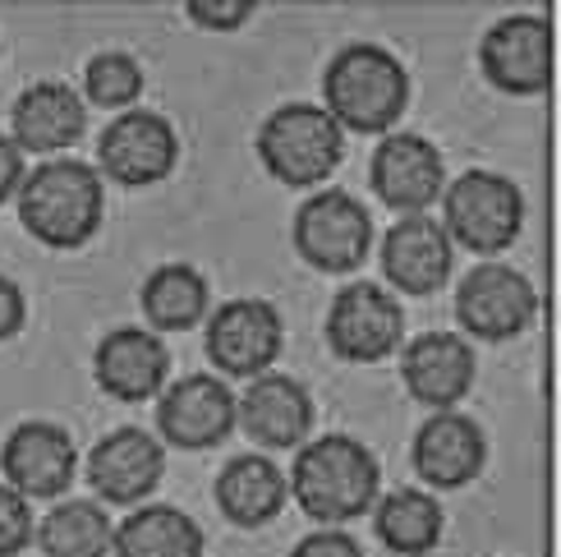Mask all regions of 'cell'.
Returning a JSON list of instances; mask_svg holds the SVG:
<instances>
[{
    "instance_id": "cell-1",
    "label": "cell",
    "mask_w": 561,
    "mask_h": 557,
    "mask_svg": "<svg viewBox=\"0 0 561 557\" xmlns=\"http://www.w3.org/2000/svg\"><path fill=\"white\" fill-rule=\"evenodd\" d=\"M286 489L309 521H318L322 530H341L373 512L382 493V466L359 437L322 433L295 452Z\"/></svg>"
},
{
    "instance_id": "cell-2",
    "label": "cell",
    "mask_w": 561,
    "mask_h": 557,
    "mask_svg": "<svg viewBox=\"0 0 561 557\" xmlns=\"http://www.w3.org/2000/svg\"><path fill=\"white\" fill-rule=\"evenodd\" d=\"M19 221L23 230L46 249H83L106 221V184L92 161L79 157H46L23 175L19 194Z\"/></svg>"
},
{
    "instance_id": "cell-3",
    "label": "cell",
    "mask_w": 561,
    "mask_h": 557,
    "mask_svg": "<svg viewBox=\"0 0 561 557\" xmlns=\"http://www.w3.org/2000/svg\"><path fill=\"white\" fill-rule=\"evenodd\" d=\"M410 106V69L378 42H350L322 69V111L341 134H391Z\"/></svg>"
},
{
    "instance_id": "cell-4",
    "label": "cell",
    "mask_w": 561,
    "mask_h": 557,
    "mask_svg": "<svg viewBox=\"0 0 561 557\" xmlns=\"http://www.w3.org/2000/svg\"><path fill=\"white\" fill-rule=\"evenodd\" d=\"M259 161L286 190H322L345 161V134L318 102H286L259 125Z\"/></svg>"
},
{
    "instance_id": "cell-5",
    "label": "cell",
    "mask_w": 561,
    "mask_h": 557,
    "mask_svg": "<svg viewBox=\"0 0 561 557\" xmlns=\"http://www.w3.org/2000/svg\"><path fill=\"white\" fill-rule=\"evenodd\" d=\"M442 230H447V240L456 249H470L483 263H493L525 230L520 184L483 167L447 180V190H442Z\"/></svg>"
},
{
    "instance_id": "cell-6",
    "label": "cell",
    "mask_w": 561,
    "mask_h": 557,
    "mask_svg": "<svg viewBox=\"0 0 561 557\" xmlns=\"http://www.w3.org/2000/svg\"><path fill=\"white\" fill-rule=\"evenodd\" d=\"M290 245L322 276H345L373 253V213L345 190H313L290 217Z\"/></svg>"
},
{
    "instance_id": "cell-7",
    "label": "cell",
    "mask_w": 561,
    "mask_h": 557,
    "mask_svg": "<svg viewBox=\"0 0 561 557\" xmlns=\"http://www.w3.org/2000/svg\"><path fill=\"white\" fill-rule=\"evenodd\" d=\"M280 351H286V318H280L272 299H259V295L226 299L203 322V355L213 360L217 378L253 383L272 374Z\"/></svg>"
},
{
    "instance_id": "cell-8",
    "label": "cell",
    "mask_w": 561,
    "mask_h": 557,
    "mask_svg": "<svg viewBox=\"0 0 561 557\" xmlns=\"http://www.w3.org/2000/svg\"><path fill=\"white\" fill-rule=\"evenodd\" d=\"M322 337L345 364H382L405 341V309L378 282H350L327 305Z\"/></svg>"
},
{
    "instance_id": "cell-9",
    "label": "cell",
    "mask_w": 561,
    "mask_h": 557,
    "mask_svg": "<svg viewBox=\"0 0 561 557\" xmlns=\"http://www.w3.org/2000/svg\"><path fill=\"white\" fill-rule=\"evenodd\" d=\"M368 184L396 217H428L447 190V161L428 134L391 129L368 157Z\"/></svg>"
},
{
    "instance_id": "cell-10",
    "label": "cell",
    "mask_w": 561,
    "mask_h": 557,
    "mask_svg": "<svg viewBox=\"0 0 561 557\" xmlns=\"http://www.w3.org/2000/svg\"><path fill=\"white\" fill-rule=\"evenodd\" d=\"M98 175L102 184H121V190H148V184L171 180L180 167V134L161 111H121L106 121L98 138Z\"/></svg>"
},
{
    "instance_id": "cell-11",
    "label": "cell",
    "mask_w": 561,
    "mask_h": 557,
    "mask_svg": "<svg viewBox=\"0 0 561 557\" xmlns=\"http://www.w3.org/2000/svg\"><path fill=\"white\" fill-rule=\"evenodd\" d=\"M539 318V291L506 263H479L456 286V322L465 341H511Z\"/></svg>"
},
{
    "instance_id": "cell-12",
    "label": "cell",
    "mask_w": 561,
    "mask_h": 557,
    "mask_svg": "<svg viewBox=\"0 0 561 557\" xmlns=\"http://www.w3.org/2000/svg\"><path fill=\"white\" fill-rule=\"evenodd\" d=\"M236 433V391L217 374L171 378L157 397V443L175 452H213Z\"/></svg>"
},
{
    "instance_id": "cell-13",
    "label": "cell",
    "mask_w": 561,
    "mask_h": 557,
    "mask_svg": "<svg viewBox=\"0 0 561 557\" xmlns=\"http://www.w3.org/2000/svg\"><path fill=\"white\" fill-rule=\"evenodd\" d=\"M0 475L23 502H60L75 489L79 447L56 420H23L0 443Z\"/></svg>"
},
{
    "instance_id": "cell-14",
    "label": "cell",
    "mask_w": 561,
    "mask_h": 557,
    "mask_svg": "<svg viewBox=\"0 0 561 557\" xmlns=\"http://www.w3.org/2000/svg\"><path fill=\"white\" fill-rule=\"evenodd\" d=\"M557 37L543 14H506L479 42V69L497 92L539 98L552 83Z\"/></svg>"
},
{
    "instance_id": "cell-15",
    "label": "cell",
    "mask_w": 561,
    "mask_h": 557,
    "mask_svg": "<svg viewBox=\"0 0 561 557\" xmlns=\"http://www.w3.org/2000/svg\"><path fill=\"white\" fill-rule=\"evenodd\" d=\"M88 489L98 493L102 507H144L157 484L167 479V447L157 443V433L125 424L98 437V447L88 452Z\"/></svg>"
},
{
    "instance_id": "cell-16",
    "label": "cell",
    "mask_w": 561,
    "mask_h": 557,
    "mask_svg": "<svg viewBox=\"0 0 561 557\" xmlns=\"http://www.w3.org/2000/svg\"><path fill=\"white\" fill-rule=\"evenodd\" d=\"M313 420H318V410H313L309 387L290 374H276V368L263 378H253L236 397V429H244L249 443L263 447V456L299 452L309 443Z\"/></svg>"
},
{
    "instance_id": "cell-17",
    "label": "cell",
    "mask_w": 561,
    "mask_h": 557,
    "mask_svg": "<svg viewBox=\"0 0 561 557\" xmlns=\"http://www.w3.org/2000/svg\"><path fill=\"white\" fill-rule=\"evenodd\" d=\"M410 466L428 489H465L488 466V433L474 414L437 410L414 429Z\"/></svg>"
},
{
    "instance_id": "cell-18",
    "label": "cell",
    "mask_w": 561,
    "mask_h": 557,
    "mask_svg": "<svg viewBox=\"0 0 561 557\" xmlns=\"http://www.w3.org/2000/svg\"><path fill=\"white\" fill-rule=\"evenodd\" d=\"M474 345L460 332H424L401 345V383L424 410H460L474 391Z\"/></svg>"
},
{
    "instance_id": "cell-19",
    "label": "cell",
    "mask_w": 561,
    "mask_h": 557,
    "mask_svg": "<svg viewBox=\"0 0 561 557\" xmlns=\"http://www.w3.org/2000/svg\"><path fill=\"white\" fill-rule=\"evenodd\" d=\"M92 378L121 406L157 401L161 387L171 383V351L148 328H115L92 351Z\"/></svg>"
},
{
    "instance_id": "cell-20",
    "label": "cell",
    "mask_w": 561,
    "mask_h": 557,
    "mask_svg": "<svg viewBox=\"0 0 561 557\" xmlns=\"http://www.w3.org/2000/svg\"><path fill=\"white\" fill-rule=\"evenodd\" d=\"M88 129V106L69 83L42 79L10 106V138L23 157H65Z\"/></svg>"
},
{
    "instance_id": "cell-21",
    "label": "cell",
    "mask_w": 561,
    "mask_h": 557,
    "mask_svg": "<svg viewBox=\"0 0 561 557\" xmlns=\"http://www.w3.org/2000/svg\"><path fill=\"white\" fill-rule=\"evenodd\" d=\"M382 276L401 295H437L451 282L456 245L447 240L437 217H396V226L382 236Z\"/></svg>"
},
{
    "instance_id": "cell-22",
    "label": "cell",
    "mask_w": 561,
    "mask_h": 557,
    "mask_svg": "<svg viewBox=\"0 0 561 557\" xmlns=\"http://www.w3.org/2000/svg\"><path fill=\"white\" fill-rule=\"evenodd\" d=\"M213 498H217V512L240 525V530H263L272 525L290 502V489H286V470L276 466L272 456L263 452H240L230 456L217 484H213Z\"/></svg>"
},
{
    "instance_id": "cell-23",
    "label": "cell",
    "mask_w": 561,
    "mask_h": 557,
    "mask_svg": "<svg viewBox=\"0 0 561 557\" xmlns=\"http://www.w3.org/2000/svg\"><path fill=\"white\" fill-rule=\"evenodd\" d=\"M111 557H207L203 525L171 502H144L115 521Z\"/></svg>"
},
{
    "instance_id": "cell-24",
    "label": "cell",
    "mask_w": 561,
    "mask_h": 557,
    "mask_svg": "<svg viewBox=\"0 0 561 557\" xmlns=\"http://www.w3.org/2000/svg\"><path fill=\"white\" fill-rule=\"evenodd\" d=\"M138 305H144L148 332H194L198 322H207L213 314V291H207V276L194 263H161L144 276V291H138Z\"/></svg>"
},
{
    "instance_id": "cell-25",
    "label": "cell",
    "mask_w": 561,
    "mask_h": 557,
    "mask_svg": "<svg viewBox=\"0 0 561 557\" xmlns=\"http://www.w3.org/2000/svg\"><path fill=\"white\" fill-rule=\"evenodd\" d=\"M447 512L428 489H391L373 502V535L396 557H428L442 544Z\"/></svg>"
},
{
    "instance_id": "cell-26",
    "label": "cell",
    "mask_w": 561,
    "mask_h": 557,
    "mask_svg": "<svg viewBox=\"0 0 561 557\" xmlns=\"http://www.w3.org/2000/svg\"><path fill=\"white\" fill-rule=\"evenodd\" d=\"M111 535L115 521L98 498H60L33 525L42 557H111Z\"/></svg>"
},
{
    "instance_id": "cell-27",
    "label": "cell",
    "mask_w": 561,
    "mask_h": 557,
    "mask_svg": "<svg viewBox=\"0 0 561 557\" xmlns=\"http://www.w3.org/2000/svg\"><path fill=\"white\" fill-rule=\"evenodd\" d=\"M83 106L102 111H134V102L144 98V65L129 52H98L83 65Z\"/></svg>"
},
{
    "instance_id": "cell-28",
    "label": "cell",
    "mask_w": 561,
    "mask_h": 557,
    "mask_svg": "<svg viewBox=\"0 0 561 557\" xmlns=\"http://www.w3.org/2000/svg\"><path fill=\"white\" fill-rule=\"evenodd\" d=\"M33 502H23L5 479H0V557H19L33 544Z\"/></svg>"
},
{
    "instance_id": "cell-29",
    "label": "cell",
    "mask_w": 561,
    "mask_h": 557,
    "mask_svg": "<svg viewBox=\"0 0 561 557\" xmlns=\"http://www.w3.org/2000/svg\"><path fill=\"white\" fill-rule=\"evenodd\" d=\"M253 0H190L184 5V14H190V23H198V29L207 33H236L244 29V23L253 19Z\"/></svg>"
},
{
    "instance_id": "cell-30",
    "label": "cell",
    "mask_w": 561,
    "mask_h": 557,
    "mask_svg": "<svg viewBox=\"0 0 561 557\" xmlns=\"http://www.w3.org/2000/svg\"><path fill=\"white\" fill-rule=\"evenodd\" d=\"M290 557H364V544L350 530H313L290 548Z\"/></svg>"
},
{
    "instance_id": "cell-31",
    "label": "cell",
    "mask_w": 561,
    "mask_h": 557,
    "mask_svg": "<svg viewBox=\"0 0 561 557\" xmlns=\"http://www.w3.org/2000/svg\"><path fill=\"white\" fill-rule=\"evenodd\" d=\"M23 322H28V295H23L14 276L0 272V341H14Z\"/></svg>"
},
{
    "instance_id": "cell-32",
    "label": "cell",
    "mask_w": 561,
    "mask_h": 557,
    "mask_svg": "<svg viewBox=\"0 0 561 557\" xmlns=\"http://www.w3.org/2000/svg\"><path fill=\"white\" fill-rule=\"evenodd\" d=\"M23 175H28V157L14 148V138H10V134H0V207L14 203Z\"/></svg>"
}]
</instances>
